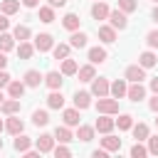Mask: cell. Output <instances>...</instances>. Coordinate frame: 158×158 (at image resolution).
Returning <instances> with one entry per match:
<instances>
[{"label": "cell", "mask_w": 158, "mask_h": 158, "mask_svg": "<svg viewBox=\"0 0 158 158\" xmlns=\"http://www.w3.org/2000/svg\"><path fill=\"white\" fill-rule=\"evenodd\" d=\"M96 111H99V114H109V116L118 114V99H114V96H99Z\"/></svg>", "instance_id": "cell-1"}, {"label": "cell", "mask_w": 158, "mask_h": 158, "mask_svg": "<svg viewBox=\"0 0 158 158\" xmlns=\"http://www.w3.org/2000/svg\"><path fill=\"white\" fill-rule=\"evenodd\" d=\"M106 20H109V25H111L114 30H126V27H128V15H126L123 10H118V7H116V10H109V17H106Z\"/></svg>", "instance_id": "cell-2"}, {"label": "cell", "mask_w": 158, "mask_h": 158, "mask_svg": "<svg viewBox=\"0 0 158 158\" xmlns=\"http://www.w3.org/2000/svg\"><path fill=\"white\" fill-rule=\"evenodd\" d=\"M52 47H54V37L49 32H40L35 37V49L37 52H52Z\"/></svg>", "instance_id": "cell-3"}, {"label": "cell", "mask_w": 158, "mask_h": 158, "mask_svg": "<svg viewBox=\"0 0 158 158\" xmlns=\"http://www.w3.org/2000/svg\"><path fill=\"white\" fill-rule=\"evenodd\" d=\"M126 99H128V101H136V104L143 101V99H146V86H143L141 81H131V86L126 89Z\"/></svg>", "instance_id": "cell-4"}, {"label": "cell", "mask_w": 158, "mask_h": 158, "mask_svg": "<svg viewBox=\"0 0 158 158\" xmlns=\"http://www.w3.org/2000/svg\"><path fill=\"white\" fill-rule=\"evenodd\" d=\"M5 131H7L10 136H17V133H22V131H25V121H22L17 114H10V116H7V121H5Z\"/></svg>", "instance_id": "cell-5"}, {"label": "cell", "mask_w": 158, "mask_h": 158, "mask_svg": "<svg viewBox=\"0 0 158 158\" xmlns=\"http://www.w3.org/2000/svg\"><path fill=\"white\" fill-rule=\"evenodd\" d=\"M123 79L126 81H143L146 79V69L141 64H128L126 72H123Z\"/></svg>", "instance_id": "cell-6"}, {"label": "cell", "mask_w": 158, "mask_h": 158, "mask_svg": "<svg viewBox=\"0 0 158 158\" xmlns=\"http://www.w3.org/2000/svg\"><path fill=\"white\" fill-rule=\"evenodd\" d=\"M91 96H109V79L106 77L91 79Z\"/></svg>", "instance_id": "cell-7"}, {"label": "cell", "mask_w": 158, "mask_h": 158, "mask_svg": "<svg viewBox=\"0 0 158 158\" xmlns=\"http://www.w3.org/2000/svg\"><path fill=\"white\" fill-rule=\"evenodd\" d=\"M42 84H44L49 91H52V89H62V84H64V74H62V72H47Z\"/></svg>", "instance_id": "cell-8"}, {"label": "cell", "mask_w": 158, "mask_h": 158, "mask_svg": "<svg viewBox=\"0 0 158 158\" xmlns=\"http://www.w3.org/2000/svg\"><path fill=\"white\" fill-rule=\"evenodd\" d=\"M22 81H25V86L37 89V86L44 81V74H40L37 69H27V72H25V77H22Z\"/></svg>", "instance_id": "cell-9"}, {"label": "cell", "mask_w": 158, "mask_h": 158, "mask_svg": "<svg viewBox=\"0 0 158 158\" xmlns=\"http://www.w3.org/2000/svg\"><path fill=\"white\" fill-rule=\"evenodd\" d=\"M114 126H116V121H114L109 114H101V116L96 118V123H94V128H96L99 133H111V131H114Z\"/></svg>", "instance_id": "cell-10"}, {"label": "cell", "mask_w": 158, "mask_h": 158, "mask_svg": "<svg viewBox=\"0 0 158 158\" xmlns=\"http://www.w3.org/2000/svg\"><path fill=\"white\" fill-rule=\"evenodd\" d=\"M35 146H37L40 153H52V148H54V136H52V133H40V138L35 141Z\"/></svg>", "instance_id": "cell-11"}, {"label": "cell", "mask_w": 158, "mask_h": 158, "mask_svg": "<svg viewBox=\"0 0 158 158\" xmlns=\"http://www.w3.org/2000/svg\"><path fill=\"white\" fill-rule=\"evenodd\" d=\"M7 96H12V99H22V94H25V81H20V79H10L7 81Z\"/></svg>", "instance_id": "cell-12"}, {"label": "cell", "mask_w": 158, "mask_h": 158, "mask_svg": "<svg viewBox=\"0 0 158 158\" xmlns=\"http://www.w3.org/2000/svg\"><path fill=\"white\" fill-rule=\"evenodd\" d=\"M109 10H111V7H109L104 0H96V2L91 5V17H94L96 22H99V20H106V17H109Z\"/></svg>", "instance_id": "cell-13"}, {"label": "cell", "mask_w": 158, "mask_h": 158, "mask_svg": "<svg viewBox=\"0 0 158 158\" xmlns=\"http://www.w3.org/2000/svg\"><path fill=\"white\" fill-rule=\"evenodd\" d=\"M138 64H141L143 69H151V67H156V64H158V54H156L153 49H146V52H141V54H138Z\"/></svg>", "instance_id": "cell-14"}, {"label": "cell", "mask_w": 158, "mask_h": 158, "mask_svg": "<svg viewBox=\"0 0 158 158\" xmlns=\"http://www.w3.org/2000/svg\"><path fill=\"white\" fill-rule=\"evenodd\" d=\"M126 89H128L126 79H116V81L109 84V94H111L114 99H123V96H126Z\"/></svg>", "instance_id": "cell-15"}, {"label": "cell", "mask_w": 158, "mask_h": 158, "mask_svg": "<svg viewBox=\"0 0 158 158\" xmlns=\"http://www.w3.org/2000/svg\"><path fill=\"white\" fill-rule=\"evenodd\" d=\"M72 101H74V106H77L79 111H84V109L91 106V91H77Z\"/></svg>", "instance_id": "cell-16"}, {"label": "cell", "mask_w": 158, "mask_h": 158, "mask_svg": "<svg viewBox=\"0 0 158 158\" xmlns=\"http://www.w3.org/2000/svg\"><path fill=\"white\" fill-rule=\"evenodd\" d=\"M86 57H89V62L91 64H101V62H106V49L104 47H89V52H86Z\"/></svg>", "instance_id": "cell-17"}, {"label": "cell", "mask_w": 158, "mask_h": 158, "mask_svg": "<svg viewBox=\"0 0 158 158\" xmlns=\"http://www.w3.org/2000/svg\"><path fill=\"white\" fill-rule=\"evenodd\" d=\"M47 106H49V109H62V106H64V94H62V89H52V91H49Z\"/></svg>", "instance_id": "cell-18"}, {"label": "cell", "mask_w": 158, "mask_h": 158, "mask_svg": "<svg viewBox=\"0 0 158 158\" xmlns=\"http://www.w3.org/2000/svg\"><path fill=\"white\" fill-rule=\"evenodd\" d=\"M62 118H64V126L72 128V126H79V118L81 116H79V109L74 106V109H64L62 111Z\"/></svg>", "instance_id": "cell-19"}, {"label": "cell", "mask_w": 158, "mask_h": 158, "mask_svg": "<svg viewBox=\"0 0 158 158\" xmlns=\"http://www.w3.org/2000/svg\"><path fill=\"white\" fill-rule=\"evenodd\" d=\"M94 133H96L94 126H86V123H79V126H77V138H79L81 143H89V141L94 138Z\"/></svg>", "instance_id": "cell-20"}, {"label": "cell", "mask_w": 158, "mask_h": 158, "mask_svg": "<svg viewBox=\"0 0 158 158\" xmlns=\"http://www.w3.org/2000/svg\"><path fill=\"white\" fill-rule=\"evenodd\" d=\"M79 22H81V20H79V15H77V12H67V15L62 17V27H64V30H69V32L79 30Z\"/></svg>", "instance_id": "cell-21"}, {"label": "cell", "mask_w": 158, "mask_h": 158, "mask_svg": "<svg viewBox=\"0 0 158 158\" xmlns=\"http://www.w3.org/2000/svg\"><path fill=\"white\" fill-rule=\"evenodd\" d=\"M99 40L106 42V44L116 42V30H114L111 25H99Z\"/></svg>", "instance_id": "cell-22"}, {"label": "cell", "mask_w": 158, "mask_h": 158, "mask_svg": "<svg viewBox=\"0 0 158 158\" xmlns=\"http://www.w3.org/2000/svg\"><path fill=\"white\" fill-rule=\"evenodd\" d=\"M101 148H106L109 153H111V151H121V138H116V136H111V133H104Z\"/></svg>", "instance_id": "cell-23"}, {"label": "cell", "mask_w": 158, "mask_h": 158, "mask_svg": "<svg viewBox=\"0 0 158 158\" xmlns=\"http://www.w3.org/2000/svg\"><path fill=\"white\" fill-rule=\"evenodd\" d=\"M12 146H15V151H17V153H25V151H30L32 138H30V136H25V133H17V136H15V141H12Z\"/></svg>", "instance_id": "cell-24"}, {"label": "cell", "mask_w": 158, "mask_h": 158, "mask_svg": "<svg viewBox=\"0 0 158 158\" xmlns=\"http://www.w3.org/2000/svg\"><path fill=\"white\" fill-rule=\"evenodd\" d=\"M77 77H79V81H91V79L96 77V69H94V64L89 62V64L79 67V69H77Z\"/></svg>", "instance_id": "cell-25"}, {"label": "cell", "mask_w": 158, "mask_h": 158, "mask_svg": "<svg viewBox=\"0 0 158 158\" xmlns=\"http://www.w3.org/2000/svg\"><path fill=\"white\" fill-rule=\"evenodd\" d=\"M0 111H2L5 116L17 114V111H20V99H12V96H10V99H5V101L0 104Z\"/></svg>", "instance_id": "cell-26"}, {"label": "cell", "mask_w": 158, "mask_h": 158, "mask_svg": "<svg viewBox=\"0 0 158 158\" xmlns=\"http://www.w3.org/2000/svg\"><path fill=\"white\" fill-rule=\"evenodd\" d=\"M131 131H133V138H136V141H146V138H148V133H151L148 123H143V121L133 123V126H131Z\"/></svg>", "instance_id": "cell-27"}, {"label": "cell", "mask_w": 158, "mask_h": 158, "mask_svg": "<svg viewBox=\"0 0 158 158\" xmlns=\"http://www.w3.org/2000/svg\"><path fill=\"white\" fill-rule=\"evenodd\" d=\"M12 37H15V42H25V40H30V37H32V30H30L27 25H15Z\"/></svg>", "instance_id": "cell-28"}, {"label": "cell", "mask_w": 158, "mask_h": 158, "mask_svg": "<svg viewBox=\"0 0 158 158\" xmlns=\"http://www.w3.org/2000/svg\"><path fill=\"white\" fill-rule=\"evenodd\" d=\"M86 32H81V30H74L72 32V37H69V44L72 47H77V49H81V47H86Z\"/></svg>", "instance_id": "cell-29"}, {"label": "cell", "mask_w": 158, "mask_h": 158, "mask_svg": "<svg viewBox=\"0 0 158 158\" xmlns=\"http://www.w3.org/2000/svg\"><path fill=\"white\" fill-rule=\"evenodd\" d=\"M54 141H59V143H69V141H74L69 126H57V128H54Z\"/></svg>", "instance_id": "cell-30"}, {"label": "cell", "mask_w": 158, "mask_h": 158, "mask_svg": "<svg viewBox=\"0 0 158 158\" xmlns=\"http://www.w3.org/2000/svg\"><path fill=\"white\" fill-rule=\"evenodd\" d=\"M0 12H5L7 17L20 12V0H0Z\"/></svg>", "instance_id": "cell-31"}, {"label": "cell", "mask_w": 158, "mask_h": 158, "mask_svg": "<svg viewBox=\"0 0 158 158\" xmlns=\"http://www.w3.org/2000/svg\"><path fill=\"white\" fill-rule=\"evenodd\" d=\"M32 54H35V44H30L27 40L17 44V57L20 59H32Z\"/></svg>", "instance_id": "cell-32"}, {"label": "cell", "mask_w": 158, "mask_h": 158, "mask_svg": "<svg viewBox=\"0 0 158 158\" xmlns=\"http://www.w3.org/2000/svg\"><path fill=\"white\" fill-rule=\"evenodd\" d=\"M77 69H79V64H77L74 59H69V57H64V59H62V67H59V72H62L64 77H72V74H77Z\"/></svg>", "instance_id": "cell-33"}, {"label": "cell", "mask_w": 158, "mask_h": 158, "mask_svg": "<svg viewBox=\"0 0 158 158\" xmlns=\"http://www.w3.org/2000/svg\"><path fill=\"white\" fill-rule=\"evenodd\" d=\"M10 49H15V37L7 35V30H5V32H0V52H10Z\"/></svg>", "instance_id": "cell-34"}, {"label": "cell", "mask_w": 158, "mask_h": 158, "mask_svg": "<svg viewBox=\"0 0 158 158\" xmlns=\"http://www.w3.org/2000/svg\"><path fill=\"white\" fill-rule=\"evenodd\" d=\"M40 22H44V25L54 22V7L52 5H42L40 7Z\"/></svg>", "instance_id": "cell-35"}, {"label": "cell", "mask_w": 158, "mask_h": 158, "mask_svg": "<svg viewBox=\"0 0 158 158\" xmlns=\"http://www.w3.org/2000/svg\"><path fill=\"white\" fill-rule=\"evenodd\" d=\"M32 123H35V126H47V123H49V114H47L44 109L32 111Z\"/></svg>", "instance_id": "cell-36"}, {"label": "cell", "mask_w": 158, "mask_h": 158, "mask_svg": "<svg viewBox=\"0 0 158 158\" xmlns=\"http://www.w3.org/2000/svg\"><path fill=\"white\" fill-rule=\"evenodd\" d=\"M114 121H116L118 131H131V126H133V116H131V114H121V116L114 118Z\"/></svg>", "instance_id": "cell-37"}, {"label": "cell", "mask_w": 158, "mask_h": 158, "mask_svg": "<svg viewBox=\"0 0 158 158\" xmlns=\"http://www.w3.org/2000/svg\"><path fill=\"white\" fill-rule=\"evenodd\" d=\"M69 49H72V44L59 42V44L52 47V54H54V59H64V57H69Z\"/></svg>", "instance_id": "cell-38"}, {"label": "cell", "mask_w": 158, "mask_h": 158, "mask_svg": "<svg viewBox=\"0 0 158 158\" xmlns=\"http://www.w3.org/2000/svg\"><path fill=\"white\" fill-rule=\"evenodd\" d=\"M148 156V148L141 143V141H136L133 146H131V158H146Z\"/></svg>", "instance_id": "cell-39"}, {"label": "cell", "mask_w": 158, "mask_h": 158, "mask_svg": "<svg viewBox=\"0 0 158 158\" xmlns=\"http://www.w3.org/2000/svg\"><path fill=\"white\" fill-rule=\"evenodd\" d=\"M118 10H123L128 15V12L138 10V0H118Z\"/></svg>", "instance_id": "cell-40"}, {"label": "cell", "mask_w": 158, "mask_h": 158, "mask_svg": "<svg viewBox=\"0 0 158 158\" xmlns=\"http://www.w3.org/2000/svg\"><path fill=\"white\" fill-rule=\"evenodd\" d=\"M52 153H54L57 158H69V156H72V151L67 148V143H59V146H54V148H52Z\"/></svg>", "instance_id": "cell-41"}, {"label": "cell", "mask_w": 158, "mask_h": 158, "mask_svg": "<svg viewBox=\"0 0 158 158\" xmlns=\"http://www.w3.org/2000/svg\"><path fill=\"white\" fill-rule=\"evenodd\" d=\"M146 44H148V49H158V30H151L146 35Z\"/></svg>", "instance_id": "cell-42"}, {"label": "cell", "mask_w": 158, "mask_h": 158, "mask_svg": "<svg viewBox=\"0 0 158 158\" xmlns=\"http://www.w3.org/2000/svg\"><path fill=\"white\" fill-rule=\"evenodd\" d=\"M146 141H148V153H151V156H158V133H156V136L148 133Z\"/></svg>", "instance_id": "cell-43"}, {"label": "cell", "mask_w": 158, "mask_h": 158, "mask_svg": "<svg viewBox=\"0 0 158 158\" xmlns=\"http://www.w3.org/2000/svg\"><path fill=\"white\" fill-rule=\"evenodd\" d=\"M148 109H151V111H156V114H158V94H153V96H151V99H148Z\"/></svg>", "instance_id": "cell-44"}, {"label": "cell", "mask_w": 158, "mask_h": 158, "mask_svg": "<svg viewBox=\"0 0 158 158\" xmlns=\"http://www.w3.org/2000/svg\"><path fill=\"white\" fill-rule=\"evenodd\" d=\"M10 27V20H7V15L5 12H0V32H5Z\"/></svg>", "instance_id": "cell-45"}, {"label": "cell", "mask_w": 158, "mask_h": 158, "mask_svg": "<svg viewBox=\"0 0 158 158\" xmlns=\"http://www.w3.org/2000/svg\"><path fill=\"white\" fill-rule=\"evenodd\" d=\"M106 156H109L106 148H96V151H91V158H106Z\"/></svg>", "instance_id": "cell-46"}, {"label": "cell", "mask_w": 158, "mask_h": 158, "mask_svg": "<svg viewBox=\"0 0 158 158\" xmlns=\"http://www.w3.org/2000/svg\"><path fill=\"white\" fill-rule=\"evenodd\" d=\"M7 81H10V74H7L5 69H0V89H2V86H7Z\"/></svg>", "instance_id": "cell-47"}, {"label": "cell", "mask_w": 158, "mask_h": 158, "mask_svg": "<svg viewBox=\"0 0 158 158\" xmlns=\"http://www.w3.org/2000/svg\"><path fill=\"white\" fill-rule=\"evenodd\" d=\"M47 5H52V7L57 10V7H64V5H67V0H47Z\"/></svg>", "instance_id": "cell-48"}, {"label": "cell", "mask_w": 158, "mask_h": 158, "mask_svg": "<svg viewBox=\"0 0 158 158\" xmlns=\"http://www.w3.org/2000/svg\"><path fill=\"white\" fill-rule=\"evenodd\" d=\"M37 5H40V0H22V7H30V10H32V7H37Z\"/></svg>", "instance_id": "cell-49"}, {"label": "cell", "mask_w": 158, "mask_h": 158, "mask_svg": "<svg viewBox=\"0 0 158 158\" xmlns=\"http://www.w3.org/2000/svg\"><path fill=\"white\" fill-rule=\"evenodd\" d=\"M148 86H151V91H153V94H158V77H156V79H151V81H148Z\"/></svg>", "instance_id": "cell-50"}, {"label": "cell", "mask_w": 158, "mask_h": 158, "mask_svg": "<svg viewBox=\"0 0 158 158\" xmlns=\"http://www.w3.org/2000/svg\"><path fill=\"white\" fill-rule=\"evenodd\" d=\"M7 67V57H5V52H0V69H5Z\"/></svg>", "instance_id": "cell-51"}, {"label": "cell", "mask_w": 158, "mask_h": 158, "mask_svg": "<svg viewBox=\"0 0 158 158\" xmlns=\"http://www.w3.org/2000/svg\"><path fill=\"white\" fill-rule=\"evenodd\" d=\"M151 17H153V20L158 22V2H156V7H153V12H151Z\"/></svg>", "instance_id": "cell-52"}, {"label": "cell", "mask_w": 158, "mask_h": 158, "mask_svg": "<svg viewBox=\"0 0 158 158\" xmlns=\"http://www.w3.org/2000/svg\"><path fill=\"white\" fill-rule=\"evenodd\" d=\"M0 131H5V121L2 118H0Z\"/></svg>", "instance_id": "cell-53"}, {"label": "cell", "mask_w": 158, "mask_h": 158, "mask_svg": "<svg viewBox=\"0 0 158 158\" xmlns=\"http://www.w3.org/2000/svg\"><path fill=\"white\" fill-rule=\"evenodd\" d=\"M2 101H5V94H2V91H0V104H2Z\"/></svg>", "instance_id": "cell-54"}, {"label": "cell", "mask_w": 158, "mask_h": 158, "mask_svg": "<svg viewBox=\"0 0 158 158\" xmlns=\"http://www.w3.org/2000/svg\"><path fill=\"white\" fill-rule=\"evenodd\" d=\"M156 128H158V116H156Z\"/></svg>", "instance_id": "cell-55"}, {"label": "cell", "mask_w": 158, "mask_h": 158, "mask_svg": "<svg viewBox=\"0 0 158 158\" xmlns=\"http://www.w3.org/2000/svg\"><path fill=\"white\" fill-rule=\"evenodd\" d=\"M0 151H2V138H0Z\"/></svg>", "instance_id": "cell-56"}, {"label": "cell", "mask_w": 158, "mask_h": 158, "mask_svg": "<svg viewBox=\"0 0 158 158\" xmlns=\"http://www.w3.org/2000/svg\"><path fill=\"white\" fill-rule=\"evenodd\" d=\"M153 2H158V0H153Z\"/></svg>", "instance_id": "cell-57"}, {"label": "cell", "mask_w": 158, "mask_h": 158, "mask_svg": "<svg viewBox=\"0 0 158 158\" xmlns=\"http://www.w3.org/2000/svg\"><path fill=\"white\" fill-rule=\"evenodd\" d=\"M94 2H96V0H94Z\"/></svg>", "instance_id": "cell-58"}]
</instances>
